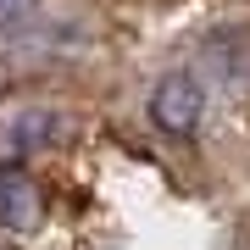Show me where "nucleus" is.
<instances>
[{
  "label": "nucleus",
  "mask_w": 250,
  "mask_h": 250,
  "mask_svg": "<svg viewBox=\"0 0 250 250\" xmlns=\"http://www.w3.org/2000/svg\"><path fill=\"white\" fill-rule=\"evenodd\" d=\"M200 111H206V95H200V83L189 78V72H167V78L156 83V95H150V123L161 134H172V139L195 134Z\"/></svg>",
  "instance_id": "nucleus-1"
},
{
  "label": "nucleus",
  "mask_w": 250,
  "mask_h": 250,
  "mask_svg": "<svg viewBox=\"0 0 250 250\" xmlns=\"http://www.w3.org/2000/svg\"><path fill=\"white\" fill-rule=\"evenodd\" d=\"M39 223V184L28 178L22 161H0V228Z\"/></svg>",
  "instance_id": "nucleus-2"
},
{
  "label": "nucleus",
  "mask_w": 250,
  "mask_h": 250,
  "mask_svg": "<svg viewBox=\"0 0 250 250\" xmlns=\"http://www.w3.org/2000/svg\"><path fill=\"white\" fill-rule=\"evenodd\" d=\"M56 139V117L50 111H28L22 123H17V150L28 156V150H39V145H50Z\"/></svg>",
  "instance_id": "nucleus-3"
},
{
  "label": "nucleus",
  "mask_w": 250,
  "mask_h": 250,
  "mask_svg": "<svg viewBox=\"0 0 250 250\" xmlns=\"http://www.w3.org/2000/svg\"><path fill=\"white\" fill-rule=\"evenodd\" d=\"M34 22H39V0H0V39L28 34Z\"/></svg>",
  "instance_id": "nucleus-4"
}]
</instances>
